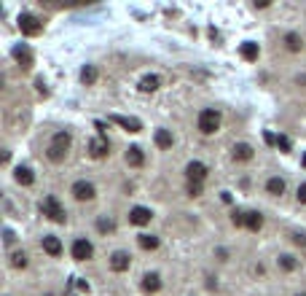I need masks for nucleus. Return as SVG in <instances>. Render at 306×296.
I'll return each instance as SVG.
<instances>
[{"label":"nucleus","mask_w":306,"mask_h":296,"mask_svg":"<svg viewBox=\"0 0 306 296\" xmlns=\"http://www.w3.org/2000/svg\"><path fill=\"white\" fill-rule=\"evenodd\" d=\"M159 288H161V278L156 272H150V275L142 278V291H145V293H156Z\"/></svg>","instance_id":"f8f14e48"},{"label":"nucleus","mask_w":306,"mask_h":296,"mask_svg":"<svg viewBox=\"0 0 306 296\" xmlns=\"http://www.w3.org/2000/svg\"><path fill=\"white\" fill-rule=\"evenodd\" d=\"M11 266H16V270H24V266H27V253H24V251H16V253L11 256Z\"/></svg>","instance_id":"a878e982"},{"label":"nucleus","mask_w":306,"mask_h":296,"mask_svg":"<svg viewBox=\"0 0 306 296\" xmlns=\"http://www.w3.org/2000/svg\"><path fill=\"white\" fill-rule=\"evenodd\" d=\"M14 60L19 62V65H22V68L27 70V68H33V51L30 49H27V46H14Z\"/></svg>","instance_id":"9b49d317"},{"label":"nucleus","mask_w":306,"mask_h":296,"mask_svg":"<svg viewBox=\"0 0 306 296\" xmlns=\"http://www.w3.org/2000/svg\"><path fill=\"white\" fill-rule=\"evenodd\" d=\"M298 202H301V205H306V183H301V186H298Z\"/></svg>","instance_id":"473e14b6"},{"label":"nucleus","mask_w":306,"mask_h":296,"mask_svg":"<svg viewBox=\"0 0 306 296\" xmlns=\"http://www.w3.org/2000/svg\"><path fill=\"white\" fill-rule=\"evenodd\" d=\"M266 192L274 194V197H280L285 192V180L282 178H269V180H266Z\"/></svg>","instance_id":"aec40b11"},{"label":"nucleus","mask_w":306,"mask_h":296,"mask_svg":"<svg viewBox=\"0 0 306 296\" xmlns=\"http://www.w3.org/2000/svg\"><path fill=\"white\" fill-rule=\"evenodd\" d=\"M75 285H78L81 291H86V293H89V283H83V280H75Z\"/></svg>","instance_id":"c9c22d12"},{"label":"nucleus","mask_w":306,"mask_h":296,"mask_svg":"<svg viewBox=\"0 0 306 296\" xmlns=\"http://www.w3.org/2000/svg\"><path fill=\"white\" fill-rule=\"evenodd\" d=\"M188 194L191 197H199V194H202V183H188Z\"/></svg>","instance_id":"7c9ffc66"},{"label":"nucleus","mask_w":306,"mask_h":296,"mask_svg":"<svg viewBox=\"0 0 306 296\" xmlns=\"http://www.w3.org/2000/svg\"><path fill=\"white\" fill-rule=\"evenodd\" d=\"M129 264H132V256L124 253V251H116V253L110 256V270L113 272H127Z\"/></svg>","instance_id":"1a4fd4ad"},{"label":"nucleus","mask_w":306,"mask_h":296,"mask_svg":"<svg viewBox=\"0 0 306 296\" xmlns=\"http://www.w3.org/2000/svg\"><path fill=\"white\" fill-rule=\"evenodd\" d=\"M110 121H113V124H118V127H124L127 132H140V129H142L140 119H132V116H118V113H113Z\"/></svg>","instance_id":"9d476101"},{"label":"nucleus","mask_w":306,"mask_h":296,"mask_svg":"<svg viewBox=\"0 0 306 296\" xmlns=\"http://www.w3.org/2000/svg\"><path fill=\"white\" fill-rule=\"evenodd\" d=\"M91 256H94V245L89 240H83V237H81V240L73 243V259L75 261H86V259H91Z\"/></svg>","instance_id":"39448f33"},{"label":"nucleus","mask_w":306,"mask_h":296,"mask_svg":"<svg viewBox=\"0 0 306 296\" xmlns=\"http://www.w3.org/2000/svg\"><path fill=\"white\" fill-rule=\"evenodd\" d=\"M70 143H73L70 132H56V135H54V140H51V146H54V148H59V151H65V154H68Z\"/></svg>","instance_id":"f3484780"},{"label":"nucleus","mask_w":306,"mask_h":296,"mask_svg":"<svg viewBox=\"0 0 306 296\" xmlns=\"http://www.w3.org/2000/svg\"><path fill=\"white\" fill-rule=\"evenodd\" d=\"M186 175H188V183H202V180L207 178V167L202 165V162H191V165L186 167Z\"/></svg>","instance_id":"0eeeda50"},{"label":"nucleus","mask_w":306,"mask_h":296,"mask_svg":"<svg viewBox=\"0 0 306 296\" xmlns=\"http://www.w3.org/2000/svg\"><path fill=\"white\" fill-rule=\"evenodd\" d=\"M244 226L250 229V232H261V226H263V216L261 213H247V218H244Z\"/></svg>","instance_id":"a211bd4d"},{"label":"nucleus","mask_w":306,"mask_h":296,"mask_svg":"<svg viewBox=\"0 0 306 296\" xmlns=\"http://www.w3.org/2000/svg\"><path fill=\"white\" fill-rule=\"evenodd\" d=\"M3 240H6V245H14V240H16V237H14V232H11V229H6Z\"/></svg>","instance_id":"72a5a7b5"},{"label":"nucleus","mask_w":306,"mask_h":296,"mask_svg":"<svg viewBox=\"0 0 306 296\" xmlns=\"http://www.w3.org/2000/svg\"><path fill=\"white\" fill-rule=\"evenodd\" d=\"M199 129L204 132V135H215L218 129H221V113L212 111V108H207L199 113Z\"/></svg>","instance_id":"f03ea898"},{"label":"nucleus","mask_w":306,"mask_h":296,"mask_svg":"<svg viewBox=\"0 0 306 296\" xmlns=\"http://www.w3.org/2000/svg\"><path fill=\"white\" fill-rule=\"evenodd\" d=\"M140 248L142 251H156L159 248V237H153V234H140Z\"/></svg>","instance_id":"412c9836"},{"label":"nucleus","mask_w":306,"mask_h":296,"mask_svg":"<svg viewBox=\"0 0 306 296\" xmlns=\"http://www.w3.org/2000/svg\"><path fill=\"white\" fill-rule=\"evenodd\" d=\"M159 75H145V78L140 81V92H156L159 89Z\"/></svg>","instance_id":"4be33fe9"},{"label":"nucleus","mask_w":306,"mask_h":296,"mask_svg":"<svg viewBox=\"0 0 306 296\" xmlns=\"http://www.w3.org/2000/svg\"><path fill=\"white\" fill-rule=\"evenodd\" d=\"M277 146H280L282 151H290V140H288V138H282V135H280V138H277Z\"/></svg>","instance_id":"2f4dec72"},{"label":"nucleus","mask_w":306,"mask_h":296,"mask_svg":"<svg viewBox=\"0 0 306 296\" xmlns=\"http://www.w3.org/2000/svg\"><path fill=\"white\" fill-rule=\"evenodd\" d=\"M293 243L295 245H306V237L303 234H293Z\"/></svg>","instance_id":"f704fd0d"},{"label":"nucleus","mask_w":306,"mask_h":296,"mask_svg":"<svg viewBox=\"0 0 306 296\" xmlns=\"http://www.w3.org/2000/svg\"><path fill=\"white\" fill-rule=\"evenodd\" d=\"M108 154H110L108 138H94V140L89 143V156H91V159H105Z\"/></svg>","instance_id":"423d86ee"},{"label":"nucleus","mask_w":306,"mask_h":296,"mask_svg":"<svg viewBox=\"0 0 306 296\" xmlns=\"http://www.w3.org/2000/svg\"><path fill=\"white\" fill-rule=\"evenodd\" d=\"M142 162H145V154H142V148H140V146H132V148L127 151V165H129V167H140Z\"/></svg>","instance_id":"4468645a"},{"label":"nucleus","mask_w":306,"mask_h":296,"mask_svg":"<svg viewBox=\"0 0 306 296\" xmlns=\"http://www.w3.org/2000/svg\"><path fill=\"white\" fill-rule=\"evenodd\" d=\"M49 159H51V162H62V159H65V151L54 148V146H49Z\"/></svg>","instance_id":"c756f323"},{"label":"nucleus","mask_w":306,"mask_h":296,"mask_svg":"<svg viewBox=\"0 0 306 296\" xmlns=\"http://www.w3.org/2000/svg\"><path fill=\"white\" fill-rule=\"evenodd\" d=\"M285 46H288V51H301L303 49V41L295 33H288V35H285Z\"/></svg>","instance_id":"5701e85b"},{"label":"nucleus","mask_w":306,"mask_h":296,"mask_svg":"<svg viewBox=\"0 0 306 296\" xmlns=\"http://www.w3.org/2000/svg\"><path fill=\"white\" fill-rule=\"evenodd\" d=\"M280 266H282L285 272H293L295 266H298V261H295L293 256H280Z\"/></svg>","instance_id":"bb28decb"},{"label":"nucleus","mask_w":306,"mask_h":296,"mask_svg":"<svg viewBox=\"0 0 306 296\" xmlns=\"http://www.w3.org/2000/svg\"><path fill=\"white\" fill-rule=\"evenodd\" d=\"M41 213L46 218H51L54 224H65V218H68V213H65V207L59 205V199L56 197H43V202H41Z\"/></svg>","instance_id":"f257e3e1"},{"label":"nucleus","mask_w":306,"mask_h":296,"mask_svg":"<svg viewBox=\"0 0 306 296\" xmlns=\"http://www.w3.org/2000/svg\"><path fill=\"white\" fill-rule=\"evenodd\" d=\"M253 159V146L247 143H236L234 146V162H250Z\"/></svg>","instance_id":"ddd939ff"},{"label":"nucleus","mask_w":306,"mask_h":296,"mask_svg":"<svg viewBox=\"0 0 306 296\" xmlns=\"http://www.w3.org/2000/svg\"><path fill=\"white\" fill-rule=\"evenodd\" d=\"M301 296H303V293H301Z\"/></svg>","instance_id":"4c0bfd02"},{"label":"nucleus","mask_w":306,"mask_h":296,"mask_svg":"<svg viewBox=\"0 0 306 296\" xmlns=\"http://www.w3.org/2000/svg\"><path fill=\"white\" fill-rule=\"evenodd\" d=\"M81 81L86 84V87H91V84L97 81V68H94V65H86V68L81 70Z\"/></svg>","instance_id":"b1692460"},{"label":"nucleus","mask_w":306,"mask_h":296,"mask_svg":"<svg viewBox=\"0 0 306 296\" xmlns=\"http://www.w3.org/2000/svg\"><path fill=\"white\" fill-rule=\"evenodd\" d=\"M242 57H244V60H258V43H250V41H247V43H242Z\"/></svg>","instance_id":"393cba45"},{"label":"nucleus","mask_w":306,"mask_h":296,"mask_svg":"<svg viewBox=\"0 0 306 296\" xmlns=\"http://www.w3.org/2000/svg\"><path fill=\"white\" fill-rule=\"evenodd\" d=\"M14 178H16V183H19V186H33V180H35V175H33V170H30V167H16Z\"/></svg>","instance_id":"2eb2a0df"},{"label":"nucleus","mask_w":306,"mask_h":296,"mask_svg":"<svg viewBox=\"0 0 306 296\" xmlns=\"http://www.w3.org/2000/svg\"><path fill=\"white\" fill-rule=\"evenodd\" d=\"M8 159H11V154H8V151H3V156H0V165H8Z\"/></svg>","instance_id":"e433bc0d"},{"label":"nucleus","mask_w":306,"mask_h":296,"mask_svg":"<svg viewBox=\"0 0 306 296\" xmlns=\"http://www.w3.org/2000/svg\"><path fill=\"white\" fill-rule=\"evenodd\" d=\"M19 30H22V35H41L43 33V22L33 14H22L19 16Z\"/></svg>","instance_id":"7ed1b4c3"},{"label":"nucleus","mask_w":306,"mask_h":296,"mask_svg":"<svg viewBox=\"0 0 306 296\" xmlns=\"http://www.w3.org/2000/svg\"><path fill=\"white\" fill-rule=\"evenodd\" d=\"M43 251L49 253V256H59L62 253V243H59V237H43Z\"/></svg>","instance_id":"dca6fc26"},{"label":"nucleus","mask_w":306,"mask_h":296,"mask_svg":"<svg viewBox=\"0 0 306 296\" xmlns=\"http://www.w3.org/2000/svg\"><path fill=\"white\" fill-rule=\"evenodd\" d=\"M150 218H153V213H150L148 207H132V210H129V224H135V226L150 224Z\"/></svg>","instance_id":"6e6552de"},{"label":"nucleus","mask_w":306,"mask_h":296,"mask_svg":"<svg viewBox=\"0 0 306 296\" xmlns=\"http://www.w3.org/2000/svg\"><path fill=\"white\" fill-rule=\"evenodd\" d=\"M159 148H172V132L169 129H156V135H153Z\"/></svg>","instance_id":"6ab92c4d"},{"label":"nucleus","mask_w":306,"mask_h":296,"mask_svg":"<svg viewBox=\"0 0 306 296\" xmlns=\"http://www.w3.org/2000/svg\"><path fill=\"white\" fill-rule=\"evenodd\" d=\"M97 226H100V232H113V229H116V224H113L110 218H100Z\"/></svg>","instance_id":"cd10ccee"},{"label":"nucleus","mask_w":306,"mask_h":296,"mask_svg":"<svg viewBox=\"0 0 306 296\" xmlns=\"http://www.w3.org/2000/svg\"><path fill=\"white\" fill-rule=\"evenodd\" d=\"M94 194L97 192H94V186L89 183V180H75L73 183V197L78 199V202H91Z\"/></svg>","instance_id":"20e7f679"},{"label":"nucleus","mask_w":306,"mask_h":296,"mask_svg":"<svg viewBox=\"0 0 306 296\" xmlns=\"http://www.w3.org/2000/svg\"><path fill=\"white\" fill-rule=\"evenodd\" d=\"M244 218H247V213H239V210H234V213H231V224H234V226H244Z\"/></svg>","instance_id":"c85d7f7f"}]
</instances>
